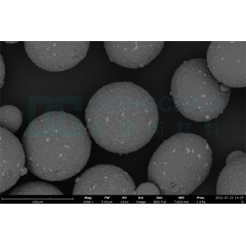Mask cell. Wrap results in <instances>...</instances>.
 Returning a JSON list of instances; mask_svg holds the SVG:
<instances>
[{
  "mask_svg": "<svg viewBox=\"0 0 246 246\" xmlns=\"http://www.w3.org/2000/svg\"><path fill=\"white\" fill-rule=\"evenodd\" d=\"M22 122V114L18 108L11 105L1 107V127L11 132H15L19 129Z\"/></svg>",
  "mask_w": 246,
  "mask_h": 246,
  "instance_id": "obj_11",
  "label": "cell"
},
{
  "mask_svg": "<svg viewBox=\"0 0 246 246\" xmlns=\"http://www.w3.org/2000/svg\"><path fill=\"white\" fill-rule=\"evenodd\" d=\"M212 152L206 140L190 133H177L165 140L153 154L148 177L161 194L191 193L208 176Z\"/></svg>",
  "mask_w": 246,
  "mask_h": 246,
  "instance_id": "obj_3",
  "label": "cell"
},
{
  "mask_svg": "<svg viewBox=\"0 0 246 246\" xmlns=\"http://www.w3.org/2000/svg\"><path fill=\"white\" fill-rule=\"evenodd\" d=\"M22 142L30 171L51 181L65 180L79 172L87 163L91 148L81 121L59 111L34 119L26 129Z\"/></svg>",
  "mask_w": 246,
  "mask_h": 246,
  "instance_id": "obj_2",
  "label": "cell"
},
{
  "mask_svg": "<svg viewBox=\"0 0 246 246\" xmlns=\"http://www.w3.org/2000/svg\"><path fill=\"white\" fill-rule=\"evenodd\" d=\"M90 134L100 146L127 154L147 144L156 132L157 105L145 90L131 82L105 85L92 97L85 110Z\"/></svg>",
  "mask_w": 246,
  "mask_h": 246,
  "instance_id": "obj_1",
  "label": "cell"
},
{
  "mask_svg": "<svg viewBox=\"0 0 246 246\" xmlns=\"http://www.w3.org/2000/svg\"><path fill=\"white\" fill-rule=\"evenodd\" d=\"M25 156L22 145L11 132L0 128V190L1 193L13 186L26 174Z\"/></svg>",
  "mask_w": 246,
  "mask_h": 246,
  "instance_id": "obj_7",
  "label": "cell"
},
{
  "mask_svg": "<svg viewBox=\"0 0 246 246\" xmlns=\"http://www.w3.org/2000/svg\"><path fill=\"white\" fill-rule=\"evenodd\" d=\"M246 155L236 150L231 152L218 177L216 194L219 196L246 194Z\"/></svg>",
  "mask_w": 246,
  "mask_h": 246,
  "instance_id": "obj_9",
  "label": "cell"
},
{
  "mask_svg": "<svg viewBox=\"0 0 246 246\" xmlns=\"http://www.w3.org/2000/svg\"><path fill=\"white\" fill-rule=\"evenodd\" d=\"M161 194L158 187L152 182L142 183L136 188L134 195H157Z\"/></svg>",
  "mask_w": 246,
  "mask_h": 246,
  "instance_id": "obj_12",
  "label": "cell"
},
{
  "mask_svg": "<svg viewBox=\"0 0 246 246\" xmlns=\"http://www.w3.org/2000/svg\"><path fill=\"white\" fill-rule=\"evenodd\" d=\"M207 65L218 82L233 88L246 86V42H212Z\"/></svg>",
  "mask_w": 246,
  "mask_h": 246,
  "instance_id": "obj_5",
  "label": "cell"
},
{
  "mask_svg": "<svg viewBox=\"0 0 246 246\" xmlns=\"http://www.w3.org/2000/svg\"><path fill=\"white\" fill-rule=\"evenodd\" d=\"M231 89L211 75L206 61L195 58L184 62L172 77L170 95L178 111L198 122L216 118L229 101Z\"/></svg>",
  "mask_w": 246,
  "mask_h": 246,
  "instance_id": "obj_4",
  "label": "cell"
},
{
  "mask_svg": "<svg viewBox=\"0 0 246 246\" xmlns=\"http://www.w3.org/2000/svg\"><path fill=\"white\" fill-rule=\"evenodd\" d=\"M11 195H56L63 193L54 186L40 181H33L24 184L14 190Z\"/></svg>",
  "mask_w": 246,
  "mask_h": 246,
  "instance_id": "obj_10",
  "label": "cell"
},
{
  "mask_svg": "<svg viewBox=\"0 0 246 246\" xmlns=\"http://www.w3.org/2000/svg\"><path fill=\"white\" fill-rule=\"evenodd\" d=\"M27 55L38 67L51 72L70 68L79 61L68 55V47L58 42H25Z\"/></svg>",
  "mask_w": 246,
  "mask_h": 246,
  "instance_id": "obj_8",
  "label": "cell"
},
{
  "mask_svg": "<svg viewBox=\"0 0 246 246\" xmlns=\"http://www.w3.org/2000/svg\"><path fill=\"white\" fill-rule=\"evenodd\" d=\"M135 185L130 176L113 165H98L86 170L75 181V195H130Z\"/></svg>",
  "mask_w": 246,
  "mask_h": 246,
  "instance_id": "obj_6",
  "label": "cell"
}]
</instances>
